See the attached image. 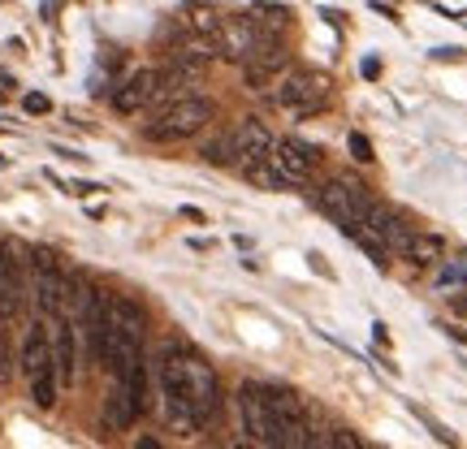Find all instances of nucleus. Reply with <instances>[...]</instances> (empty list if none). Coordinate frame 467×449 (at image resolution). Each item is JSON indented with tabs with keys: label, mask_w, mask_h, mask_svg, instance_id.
<instances>
[{
	"label": "nucleus",
	"mask_w": 467,
	"mask_h": 449,
	"mask_svg": "<svg viewBox=\"0 0 467 449\" xmlns=\"http://www.w3.org/2000/svg\"><path fill=\"white\" fill-rule=\"evenodd\" d=\"M213 117H217V104L208 100V96H182V100L161 104L156 121L143 134H148L151 143H182V138H195Z\"/></svg>",
	"instance_id": "20e7f679"
},
{
	"label": "nucleus",
	"mask_w": 467,
	"mask_h": 449,
	"mask_svg": "<svg viewBox=\"0 0 467 449\" xmlns=\"http://www.w3.org/2000/svg\"><path fill=\"white\" fill-rule=\"evenodd\" d=\"M320 165V151L303 138H273V148L247 178L265 190H290V186H307Z\"/></svg>",
	"instance_id": "f257e3e1"
},
{
	"label": "nucleus",
	"mask_w": 467,
	"mask_h": 449,
	"mask_svg": "<svg viewBox=\"0 0 467 449\" xmlns=\"http://www.w3.org/2000/svg\"><path fill=\"white\" fill-rule=\"evenodd\" d=\"M52 363H57V384H74L78 376V329L74 316H52Z\"/></svg>",
	"instance_id": "ddd939ff"
},
{
	"label": "nucleus",
	"mask_w": 467,
	"mask_h": 449,
	"mask_svg": "<svg viewBox=\"0 0 467 449\" xmlns=\"http://www.w3.org/2000/svg\"><path fill=\"white\" fill-rule=\"evenodd\" d=\"M320 212L325 217H334V225H342V233H355L368 230V217H372V208H377V199L368 195V186H359L355 178H329V182L320 186Z\"/></svg>",
	"instance_id": "39448f33"
},
{
	"label": "nucleus",
	"mask_w": 467,
	"mask_h": 449,
	"mask_svg": "<svg viewBox=\"0 0 467 449\" xmlns=\"http://www.w3.org/2000/svg\"><path fill=\"white\" fill-rule=\"evenodd\" d=\"M78 337H83L87 363L104 367V350H109V299L100 290L83 285V299H78Z\"/></svg>",
	"instance_id": "9b49d317"
},
{
	"label": "nucleus",
	"mask_w": 467,
	"mask_h": 449,
	"mask_svg": "<svg viewBox=\"0 0 467 449\" xmlns=\"http://www.w3.org/2000/svg\"><path fill=\"white\" fill-rule=\"evenodd\" d=\"M22 372L31 381V398L35 406L48 411L57 402V363H52V333L44 329V320H35L26 329V342H22Z\"/></svg>",
	"instance_id": "6e6552de"
},
{
	"label": "nucleus",
	"mask_w": 467,
	"mask_h": 449,
	"mask_svg": "<svg viewBox=\"0 0 467 449\" xmlns=\"http://www.w3.org/2000/svg\"><path fill=\"white\" fill-rule=\"evenodd\" d=\"M182 217L195 220V225H203V212H200V208H182Z\"/></svg>",
	"instance_id": "bb28decb"
},
{
	"label": "nucleus",
	"mask_w": 467,
	"mask_h": 449,
	"mask_svg": "<svg viewBox=\"0 0 467 449\" xmlns=\"http://www.w3.org/2000/svg\"><path fill=\"white\" fill-rule=\"evenodd\" d=\"M273 138L277 134L268 130L260 117H247V121H238L225 138H217V143H208L203 148V156L213 160V165L221 168H238V173H251V168L260 165L268 156V148H273Z\"/></svg>",
	"instance_id": "7ed1b4c3"
},
{
	"label": "nucleus",
	"mask_w": 467,
	"mask_h": 449,
	"mask_svg": "<svg viewBox=\"0 0 467 449\" xmlns=\"http://www.w3.org/2000/svg\"><path fill=\"white\" fill-rule=\"evenodd\" d=\"M26 302V260L14 242H0V320H14Z\"/></svg>",
	"instance_id": "f8f14e48"
},
{
	"label": "nucleus",
	"mask_w": 467,
	"mask_h": 449,
	"mask_svg": "<svg viewBox=\"0 0 467 449\" xmlns=\"http://www.w3.org/2000/svg\"><path fill=\"white\" fill-rule=\"evenodd\" d=\"M463 290H467V285H463Z\"/></svg>",
	"instance_id": "c85d7f7f"
},
{
	"label": "nucleus",
	"mask_w": 467,
	"mask_h": 449,
	"mask_svg": "<svg viewBox=\"0 0 467 449\" xmlns=\"http://www.w3.org/2000/svg\"><path fill=\"white\" fill-rule=\"evenodd\" d=\"M134 419H139V406H134L130 389L121 381H113V389H109V398H104V423L113 428V433H126Z\"/></svg>",
	"instance_id": "a211bd4d"
},
{
	"label": "nucleus",
	"mask_w": 467,
	"mask_h": 449,
	"mask_svg": "<svg viewBox=\"0 0 467 449\" xmlns=\"http://www.w3.org/2000/svg\"><path fill=\"white\" fill-rule=\"evenodd\" d=\"M230 449H243V445H230Z\"/></svg>",
	"instance_id": "cd10ccee"
},
{
	"label": "nucleus",
	"mask_w": 467,
	"mask_h": 449,
	"mask_svg": "<svg viewBox=\"0 0 467 449\" xmlns=\"http://www.w3.org/2000/svg\"><path fill=\"white\" fill-rule=\"evenodd\" d=\"M282 69H290V48H285L282 39H273V44H260V48L251 52V61H243V74H247L251 87H268Z\"/></svg>",
	"instance_id": "2eb2a0df"
},
{
	"label": "nucleus",
	"mask_w": 467,
	"mask_h": 449,
	"mask_svg": "<svg viewBox=\"0 0 467 449\" xmlns=\"http://www.w3.org/2000/svg\"><path fill=\"white\" fill-rule=\"evenodd\" d=\"M329 100H334V78H329L325 69H312V66L285 69L282 87H277V104H282L295 121L325 113V108H329Z\"/></svg>",
	"instance_id": "423d86ee"
},
{
	"label": "nucleus",
	"mask_w": 467,
	"mask_h": 449,
	"mask_svg": "<svg viewBox=\"0 0 467 449\" xmlns=\"http://www.w3.org/2000/svg\"><path fill=\"white\" fill-rule=\"evenodd\" d=\"M433 61H463V48H433Z\"/></svg>",
	"instance_id": "5701e85b"
},
{
	"label": "nucleus",
	"mask_w": 467,
	"mask_h": 449,
	"mask_svg": "<svg viewBox=\"0 0 467 449\" xmlns=\"http://www.w3.org/2000/svg\"><path fill=\"white\" fill-rule=\"evenodd\" d=\"M178 17H182L186 31H195L203 44H208V39L221 31V22H225V9H221L217 0H186L182 9H178Z\"/></svg>",
	"instance_id": "dca6fc26"
},
{
	"label": "nucleus",
	"mask_w": 467,
	"mask_h": 449,
	"mask_svg": "<svg viewBox=\"0 0 467 449\" xmlns=\"http://www.w3.org/2000/svg\"><path fill=\"white\" fill-rule=\"evenodd\" d=\"M437 285H467V255H459V260H441V268H437Z\"/></svg>",
	"instance_id": "aec40b11"
},
{
	"label": "nucleus",
	"mask_w": 467,
	"mask_h": 449,
	"mask_svg": "<svg viewBox=\"0 0 467 449\" xmlns=\"http://www.w3.org/2000/svg\"><path fill=\"white\" fill-rule=\"evenodd\" d=\"M96 190H104V186H96V182H74L69 186V195H96Z\"/></svg>",
	"instance_id": "b1692460"
},
{
	"label": "nucleus",
	"mask_w": 467,
	"mask_h": 449,
	"mask_svg": "<svg viewBox=\"0 0 467 449\" xmlns=\"http://www.w3.org/2000/svg\"><path fill=\"white\" fill-rule=\"evenodd\" d=\"M238 411H243V423H247V436L260 441L265 449H285V436L277 428V411H273V393L265 384L247 381L238 389Z\"/></svg>",
	"instance_id": "9d476101"
},
{
	"label": "nucleus",
	"mask_w": 467,
	"mask_h": 449,
	"mask_svg": "<svg viewBox=\"0 0 467 449\" xmlns=\"http://www.w3.org/2000/svg\"><path fill=\"white\" fill-rule=\"evenodd\" d=\"M134 449H161V441H156V436H139V441H134Z\"/></svg>",
	"instance_id": "a878e982"
},
{
	"label": "nucleus",
	"mask_w": 467,
	"mask_h": 449,
	"mask_svg": "<svg viewBox=\"0 0 467 449\" xmlns=\"http://www.w3.org/2000/svg\"><path fill=\"white\" fill-rule=\"evenodd\" d=\"M22 108L31 117H44V113H52V100L48 96H39V91H31V96H22Z\"/></svg>",
	"instance_id": "4be33fe9"
},
{
	"label": "nucleus",
	"mask_w": 467,
	"mask_h": 449,
	"mask_svg": "<svg viewBox=\"0 0 467 449\" xmlns=\"http://www.w3.org/2000/svg\"><path fill=\"white\" fill-rule=\"evenodd\" d=\"M368 233H377L385 250H402V242L411 238L407 220H402L394 208H385V203H377V208H372V217H368Z\"/></svg>",
	"instance_id": "f3484780"
},
{
	"label": "nucleus",
	"mask_w": 467,
	"mask_h": 449,
	"mask_svg": "<svg viewBox=\"0 0 467 449\" xmlns=\"http://www.w3.org/2000/svg\"><path fill=\"white\" fill-rule=\"evenodd\" d=\"M364 78H381V61H377V56H368L364 61Z\"/></svg>",
	"instance_id": "393cba45"
},
{
	"label": "nucleus",
	"mask_w": 467,
	"mask_h": 449,
	"mask_svg": "<svg viewBox=\"0 0 467 449\" xmlns=\"http://www.w3.org/2000/svg\"><path fill=\"white\" fill-rule=\"evenodd\" d=\"M277 39V22H260V17H247V14H225L221 31L208 39V52L221 56V61H251V52L260 44H273Z\"/></svg>",
	"instance_id": "0eeeda50"
},
{
	"label": "nucleus",
	"mask_w": 467,
	"mask_h": 449,
	"mask_svg": "<svg viewBox=\"0 0 467 449\" xmlns=\"http://www.w3.org/2000/svg\"><path fill=\"white\" fill-rule=\"evenodd\" d=\"M402 255H407L411 264H420V268L441 264V260H446V242H441L437 233H420V230H411V238L402 242Z\"/></svg>",
	"instance_id": "6ab92c4d"
},
{
	"label": "nucleus",
	"mask_w": 467,
	"mask_h": 449,
	"mask_svg": "<svg viewBox=\"0 0 467 449\" xmlns=\"http://www.w3.org/2000/svg\"><path fill=\"white\" fill-rule=\"evenodd\" d=\"M178 359H182L186 398H191V406H195L200 423L217 419V411H221V381H217V372H213V363H208L203 354H195V350H186V346H178Z\"/></svg>",
	"instance_id": "1a4fd4ad"
},
{
	"label": "nucleus",
	"mask_w": 467,
	"mask_h": 449,
	"mask_svg": "<svg viewBox=\"0 0 467 449\" xmlns=\"http://www.w3.org/2000/svg\"><path fill=\"white\" fill-rule=\"evenodd\" d=\"M143 329H148L143 311L126 294H113L109 299V350H104V367L113 376H126L143 359Z\"/></svg>",
	"instance_id": "f03ea898"
},
{
	"label": "nucleus",
	"mask_w": 467,
	"mask_h": 449,
	"mask_svg": "<svg viewBox=\"0 0 467 449\" xmlns=\"http://www.w3.org/2000/svg\"><path fill=\"white\" fill-rule=\"evenodd\" d=\"M347 148H350V156H355L359 165H372V143H368L364 134H350V138H347Z\"/></svg>",
	"instance_id": "412c9836"
},
{
	"label": "nucleus",
	"mask_w": 467,
	"mask_h": 449,
	"mask_svg": "<svg viewBox=\"0 0 467 449\" xmlns=\"http://www.w3.org/2000/svg\"><path fill=\"white\" fill-rule=\"evenodd\" d=\"M161 96V69H134L126 83L113 91V108L117 113H143L151 100Z\"/></svg>",
	"instance_id": "4468645a"
}]
</instances>
